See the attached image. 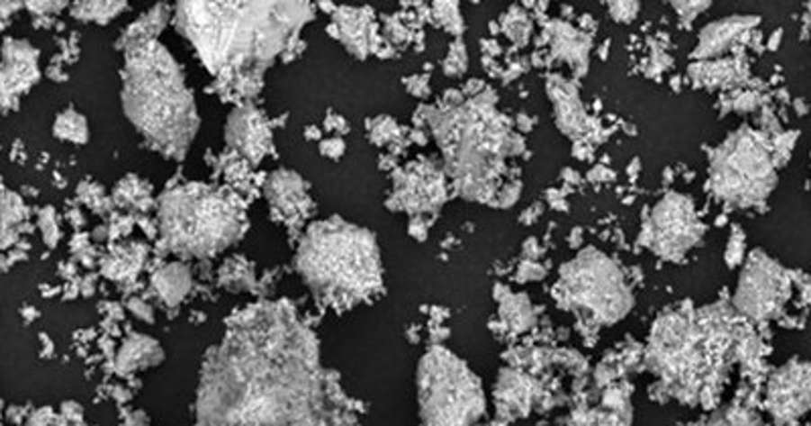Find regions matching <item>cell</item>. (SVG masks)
Here are the masks:
<instances>
[{
    "instance_id": "cell-9",
    "label": "cell",
    "mask_w": 811,
    "mask_h": 426,
    "mask_svg": "<svg viewBox=\"0 0 811 426\" xmlns=\"http://www.w3.org/2000/svg\"><path fill=\"white\" fill-rule=\"evenodd\" d=\"M700 238V223L688 197L668 195L652 215V244L665 258H680Z\"/></svg>"
},
{
    "instance_id": "cell-23",
    "label": "cell",
    "mask_w": 811,
    "mask_h": 426,
    "mask_svg": "<svg viewBox=\"0 0 811 426\" xmlns=\"http://www.w3.org/2000/svg\"><path fill=\"white\" fill-rule=\"evenodd\" d=\"M508 311H509V315H505L509 319V323H513V325H518V327H526L527 325V317H529V304L526 303V301H521V299H518V301H511L509 304H508Z\"/></svg>"
},
{
    "instance_id": "cell-24",
    "label": "cell",
    "mask_w": 811,
    "mask_h": 426,
    "mask_svg": "<svg viewBox=\"0 0 811 426\" xmlns=\"http://www.w3.org/2000/svg\"><path fill=\"white\" fill-rule=\"evenodd\" d=\"M422 195H424V197H428V201L437 199L435 185H432V183H424V185H422ZM400 197L404 199V204H406V199H408V207H410V204H416V201H420V199H419V197H420V191H419V189L400 191Z\"/></svg>"
},
{
    "instance_id": "cell-2",
    "label": "cell",
    "mask_w": 811,
    "mask_h": 426,
    "mask_svg": "<svg viewBox=\"0 0 811 426\" xmlns=\"http://www.w3.org/2000/svg\"><path fill=\"white\" fill-rule=\"evenodd\" d=\"M124 110L152 147L181 159L197 132V108L181 68L157 41L126 50Z\"/></svg>"
},
{
    "instance_id": "cell-16",
    "label": "cell",
    "mask_w": 811,
    "mask_h": 426,
    "mask_svg": "<svg viewBox=\"0 0 811 426\" xmlns=\"http://www.w3.org/2000/svg\"><path fill=\"white\" fill-rule=\"evenodd\" d=\"M554 92V108H556V116L562 131L572 132L582 124V108L578 104V98L574 92L570 90L568 84L556 79V84H550Z\"/></svg>"
},
{
    "instance_id": "cell-3",
    "label": "cell",
    "mask_w": 811,
    "mask_h": 426,
    "mask_svg": "<svg viewBox=\"0 0 811 426\" xmlns=\"http://www.w3.org/2000/svg\"><path fill=\"white\" fill-rule=\"evenodd\" d=\"M307 283L331 299H359L380 280V260L367 231L331 220L317 223L301 246Z\"/></svg>"
},
{
    "instance_id": "cell-1",
    "label": "cell",
    "mask_w": 811,
    "mask_h": 426,
    "mask_svg": "<svg viewBox=\"0 0 811 426\" xmlns=\"http://www.w3.org/2000/svg\"><path fill=\"white\" fill-rule=\"evenodd\" d=\"M311 9L302 3H181L176 27L201 59L242 92L258 90L260 74L284 50Z\"/></svg>"
},
{
    "instance_id": "cell-22",
    "label": "cell",
    "mask_w": 811,
    "mask_h": 426,
    "mask_svg": "<svg viewBox=\"0 0 811 426\" xmlns=\"http://www.w3.org/2000/svg\"><path fill=\"white\" fill-rule=\"evenodd\" d=\"M708 426H762L761 421L744 410H728L725 414H716Z\"/></svg>"
},
{
    "instance_id": "cell-21",
    "label": "cell",
    "mask_w": 811,
    "mask_h": 426,
    "mask_svg": "<svg viewBox=\"0 0 811 426\" xmlns=\"http://www.w3.org/2000/svg\"><path fill=\"white\" fill-rule=\"evenodd\" d=\"M126 9V3H77L74 6V14L84 21L108 23Z\"/></svg>"
},
{
    "instance_id": "cell-25",
    "label": "cell",
    "mask_w": 811,
    "mask_h": 426,
    "mask_svg": "<svg viewBox=\"0 0 811 426\" xmlns=\"http://www.w3.org/2000/svg\"><path fill=\"white\" fill-rule=\"evenodd\" d=\"M41 230L45 234L47 244L58 242V226H55V218H53L51 209H45V212L41 213Z\"/></svg>"
},
{
    "instance_id": "cell-17",
    "label": "cell",
    "mask_w": 811,
    "mask_h": 426,
    "mask_svg": "<svg viewBox=\"0 0 811 426\" xmlns=\"http://www.w3.org/2000/svg\"><path fill=\"white\" fill-rule=\"evenodd\" d=\"M749 19H725L718 25H710L700 35V55H714L725 50V47L733 41V39L741 33V31L749 25L744 23Z\"/></svg>"
},
{
    "instance_id": "cell-15",
    "label": "cell",
    "mask_w": 811,
    "mask_h": 426,
    "mask_svg": "<svg viewBox=\"0 0 811 426\" xmlns=\"http://www.w3.org/2000/svg\"><path fill=\"white\" fill-rule=\"evenodd\" d=\"M191 286L189 270L181 267V264H171L163 270H158L155 276V288L167 304H176L185 295H187Z\"/></svg>"
},
{
    "instance_id": "cell-11",
    "label": "cell",
    "mask_w": 811,
    "mask_h": 426,
    "mask_svg": "<svg viewBox=\"0 0 811 426\" xmlns=\"http://www.w3.org/2000/svg\"><path fill=\"white\" fill-rule=\"evenodd\" d=\"M226 140L252 163H258L270 149V131L266 120L252 106L238 108L226 126Z\"/></svg>"
},
{
    "instance_id": "cell-6",
    "label": "cell",
    "mask_w": 811,
    "mask_h": 426,
    "mask_svg": "<svg viewBox=\"0 0 811 426\" xmlns=\"http://www.w3.org/2000/svg\"><path fill=\"white\" fill-rule=\"evenodd\" d=\"M562 293L602 323H615L633 307V295L619 267L597 250L578 254L562 268Z\"/></svg>"
},
{
    "instance_id": "cell-8",
    "label": "cell",
    "mask_w": 811,
    "mask_h": 426,
    "mask_svg": "<svg viewBox=\"0 0 811 426\" xmlns=\"http://www.w3.org/2000/svg\"><path fill=\"white\" fill-rule=\"evenodd\" d=\"M787 296H789V280L785 270L767 254H751L736 285V309L751 319H769L777 315Z\"/></svg>"
},
{
    "instance_id": "cell-20",
    "label": "cell",
    "mask_w": 811,
    "mask_h": 426,
    "mask_svg": "<svg viewBox=\"0 0 811 426\" xmlns=\"http://www.w3.org/2000/svg\"><path fill=\"white\" fill-rule=\"evenodd\" d=\"M53 132H55V136H58V139L76 142V144L86 142L87 134H90V132H87L86 118L82 114H77L76 110L61 112V114L58 116V120H55Z\"/></svg>"
},
{
    "instance_id": "cell-5",
    "label": "cell",
    "mask_w": 811,
    "mask_h": 426,
    "mask_svg": "<svg viewBox=\"0 0 811 426\" xmlns=\"http://www.w3.org/2000/svg\"><path fill=\"white\" fill-rule=\"evenodd\" d=\"M167 234L175 246L195 254L220 250L221 244L238 234L236 212L213 191L191 185L173 191L165 201Z\"/></svg>"
},
{
    "instance_id": "cell-19",
    "label": "cell",
    "mask_w": 811,
    "mask_h": 426,
    "mask_svg": "<svg viewBox=\"0 0 811 426\" xmlns=\"http://www.w3.org/2000/svg\"><path fill=\"white\" fill-rule=\"evenodd\" d=\"M160 359V349L155 341L147 340V337H134L128 341L122 351H120L118 364L126 369L142 367L149 364H157Z\"/></svg>"
},
{
    "instance_id": "cell-27",
    "label": "cell",
    "mask_w": 811,
    "mask_h": 426,
    "mask_svg": "<svg viewBox=\"0 0 811 426\" xmlns=\"http://www.w3.org/2000/svg\"><path fill=\"white\" fill-rule=\"evenodd\" d=\"M66 3H29V9L33 13H53L63 9Z\"/></svg>"
},
{
    "instance_id": "cell-7",
    "label": "cell",
    "mask_w": 811,
    "mask_h": 426,
    "mask_svg": "<svg viewBox=\"0 0 811 426\" xmlns=\"http://www.w3.org/2000/svg\"><path fill=\"white\" fill-rule=\"evenodd\" d=\"M775 181L769 152L751 131L726 140L712 167V183L718 195L738 205L759 204L773 191Z\"/></svg>"
},
{
    "instance_id": "cell-10",
    "label": "cell",
    "mask_w": 811,
    "mask_h": 426,
    "mask_svg": "<svg viewBox=\"0 0 811 426\" xmlns=\"http://www.w3.org/2000/svg\"><path fill=\"white\" fill-rule=\"evenodd\" d=\"M767 404L779 422H789L811 408V364L791 361L770 377Z\"/></svg>"
},
{
    "instance_id": "cell-4",
    "label": "cell",
    "mask_w": 811,
    "mask_h": 426,
    "mask_svg": "<svg viewBox=\"0 0 811 426\" xmlns=\"http://www.w3.org/2000/svg\"><path fill=\"white\" fill-rule=\"evenodd\" d=\"M419 392L427 426H473L485 410L477 376L446 349H432L422 358Z\"/></svg>"
},
{
    "instance_id": "cell-14",
    "label": "cell",
    "mask_w": 811,
    "mask_h": 426,
    "mask_svg": "<svg viewBox=\"0 0 811 426\" xmlns=\"http://www.w3.org/2000/svg\"><path fill=\"white\" fill-rule=\"evenodd\" d=\"M268 199L283 213V218H294L307 204V193H304V181L299 175L291 171H278L268 179L266 185Z\"/></svg>"
},
{
    "instance_id": "cell-13",
    "label": "cell",
    "mask_w": 811,
    "mask_h": 426,
    "mask_svg": "<svg viewBox=\"0 0 811 426\" xmlns=\"http://www.w3.org/2000/svg\"><path fill=\"white\" fill-rule=\"evenodd\" d=\"M367 9H337L333 25L337 27V39H341L345 47L357 58H365L372 41V19L367 17Z\"/></svg>"
},
{
    "instance_id": "cell-12",
    "label": "cell",
    "mask_w": 811,
    "mask_h": 426,
    "mask_svg": "<svg viewBox=\"0 0 811 426\" xmlns=\"http://www.w3.org/2000/svg\"><path fill=\"white\" fill-rule=\"evenodd\" d=\"M37 79V50L25 41H6L3 61V98L9 110L13 98L29 90Z\"/></svg>"
},
{
    "instance_id": "cell-26",
    "label": "cell",
    "mask_w": 811,
    "mask_h": 426,
    "mask_svg": "<svg viewBox=\"0 0 811 426\" xmlns=\"http://www.w3.org/2000/svg\"><path fill=\"white\" fill-rule=\"evenodd\" d=\"M343 150H345V142L341 139H329V140L320 142V152L331 159L341 157Z\"/></svg>"
},
{
    "instance_id": "cell-18",
    "label": "cell",
    "mask_w": 811,
    "mask_h": 426,
    "mask_svg": "<svg viewBox=\"0 0 811 426\" xmlns=\"http://www.w3.org/2000/svg\"><path fill=\"white\" fill-rule=\"evenodd\" d=\"M165 19H167L165 6H155L149 14H144L142 19L136 21L132 27H128L122 37V45H126V50H131V47L155 41L158 31L165 27Z\"/></svg>"
}]
</instances>
